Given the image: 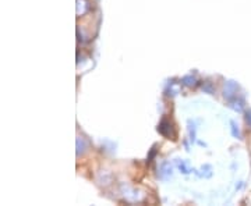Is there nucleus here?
<instances>
[{
	"label": "nucleus",
	"mask_w": 251,
	"mask_h": 206,
	"mask_svg": "<svg viewBox=\"0 0 251 206\" xmlns=\"http://www.w3.org/2000/svg\"><path fill=\"white\" fill-rule=\"evenodd\" d=\"M239 91H240V85L236 81H227L225 84V98L227 99V100H230L232 98L239 95Z\"/></svg>",
	"instance_id": "obj_1"
},
{
	"label": "nucleus",
	"mask_w": 251,
	"mask_h": 206,
	"mask_svg": "<svg viewBox=\"0 0 251 206\" xmlns=\"http://www.w3.org/2000/svg\"><path fill=\"white\" fill-rule=\"evenodd\" d=\"M158 131L161 133L163 137L166 138H175V133H173V126L168 118H163L161 121V124L158 127Z\"/></svg>",
	"instance_id": "obj_2"
},
{
	"label": "nucleus",
	"mask_w": 251,
	"mask_h": 206,
	"mask_svg": "<svg viewBox=\"0 0 251 206\" xmlns=\"http://www.w3.org/2000/svg\"><path fill=\"white\" fill-rule=\"evenodd\" d=\"M179 169L181 171H183L184 174H187V173H190V169H188L187 166H186V164H184L183 161H181V163H179Z\"/></svg>",
	"instance_id": "obj_9"
},
{
	"label": "nucleus",
	"mask_w": 251,
	"mask_h": 206,
	"mask_svg": "<svg viewBox=\"0 0 251 206\" xmlns=\"http://www.w3.org/2000/svg\"><path fill=\"white\" fill-rule=\"evenodd\" d=\"M85 148H87V142H85V139H84V138H81V137H78V138H77V155L85 152Z\"/></svg>",
	"instance_id": "obj_6"
},
{
	"label": "nucleus",
	"mask_w": 251,
	"mask_h": 206,
	"mask_svg": "<svg viewBox=\"0 0 251 206\" xmlns=\"http://www.w3.org/2000/svg\"><path fill=\"white\" fill-rule=\"evenodd\" d=\"M183 84H184V85H187V87H194V85H196V78H194V77H191V75L184 77V78H183Z\"/></svg>",
	"instance_id": "obj_7"
},
{
	"label": "nucleus",
	"mask_w": 251,
	"mask_h": 206,
	"mask_svg": "<svg viewBox=\"0 0 251 206\" xmlns=\"http://www.w3.org/2000/svg\"><path fill=\"white\" fill-rule=\"evenodd\" d=\"M230 131H232V135H233L234 138L242 139V133H240V128H239L236 121H230Z\"/></svg>",
	"instance_id": "obj_5"
},
{
	"label": "nucleus",
	"mask_w": 251,
	"mask_h": 206,
	"mask_svg": "<svg viewBox=\"0 0 251 206\" xmlns=\"http://www.w3.org/2000/svg\"><path fill=\"white\" fill-rule=\"evenodd\" d=\"M244 114H246V123H247L249 128H251V109H247Z\"/></svg>",
	"instance_id": "obj_8"
},
{
	"label": "nucleus",
	"mask_w": 251,
	"mask_h": 206,
	"mask_svg": "<svg viewBox=\"0 0 251 206\" xmlns=\"http://www.w3.org/2000/svg\"><path fill=\"white\" fill-rule=\"evenodd\" d=\"M229 106L236 112H243L246 109V100H244V98L237 95V96H234L229 100Z\"/></svg>",
	"instance_id": "obj_3"
},
{
	"label": "nucleus",
	"mask_w": 251,
	"mask_h": 206,
	"mask_svg": "<svg viewBox=\"0 0 251 206\" xmlns=\"http://www.w3.org/2000/svg\"><path fill=\"white\" fill-rule=\"evenodd\" d=\"M172 176V166L171 163H168V161H165L163 164L161 166V171H159V177L162 180H166L169 179Z\"/></svg>",
	"instance_id": "obj_4"
},
{
	"label": "nucleus",
	"mask_w": 251,
	"mask_h": 206,
	"mask_svg": "<svg viewBox=\"0 0 251 206\" xmlns=\"http://www.w3.org/2000/svg\"><path fill=\"white\" fill-rule=\"evenodd\" d=\"M202 90L206 91L208 93H212V92H214V91H212V88H211V84H209V82H206L205 85H202Z\"/></svg>",
	"instance_id": "obj_10"
}]
</instances>
